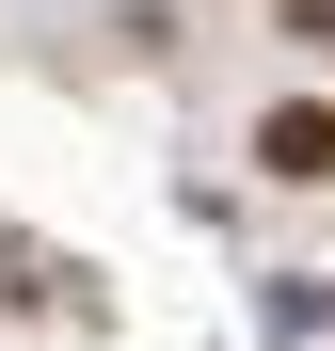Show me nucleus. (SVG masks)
<instances>
[{
    "instance_id": "f257e3e1",
    "label": "nucleus",
    "mask_w": 335,
    "mask_h": 351,
    "mask_svg": "<svg viewBox=\"0 0 335 351\" xmlns=\"http://www.w3.org/2000/svg\"><path fill=\"white\" fill-rule=\"evenodd\" d=\"M256 160H271V176H303V192H319V176H335V112H319V96H288V112L256 128Z\"/></svg>"
}]
</instances>
